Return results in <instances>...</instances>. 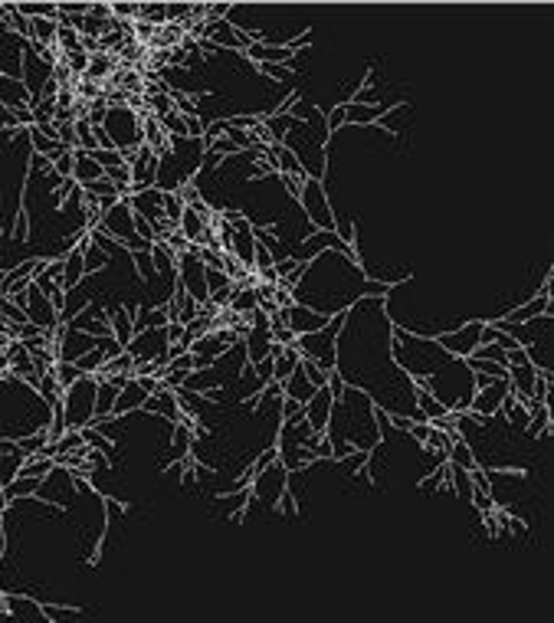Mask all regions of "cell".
Returning <instances> with one entry per match:
<instances>
[{
  "instance_id": "1",
  "label": "cell",
  "mask_w": 554,
  "mask_h": 623,
  "mask_svg": "<svg viewBox=\"0 0 554 623\" xmlns=\"http://www.w3.org/2000/svg\"><path fill=\"white\" fill-rule=\"evenodd\" d=\"M125 351L135 361H158V358H164V351H167L164 328H145V332H138V335L125 345Z\"/></svg>"
},
{
  "instance_id": "2",
  "label": "cell",
  "mask_w": 554,
  "mask_h": 623,
  "mask_svg": "<svg viewBox=\"0 0 554 623\" xmlns=\"http://www.w3.org/2000/svg\"><path fill=\"white\" fill-rule=\"evenodd\" d=\"M335 400H331V394H328L325 387H318L315 394H312V400L305 404V424H308V430L312 433H322V430H328L331 426V417H335Z\"/></svg>"
},
{
  "instance_id": "3",
  "label": "cell",
  "mask_w": 554,
  "mask_h": 623,
  "mask_svg": "<svg viewBox=\"0 0 554 623\" xmlns=\"http://www.w3.org/2000/svg\"><path fill=\"white\" fill-rule=\"evenodd\" d=\"M30 168H24V184H20V194H17V213H13L10 224V240L13 243H30L33 240V226H30V207H26V190H30Z\"/></svg>"
},
{
  "instance_id": "4",
  "label": "cell",
  "mask_w": 554,
  "mask_h": 623,
  "mask_svg": "<svg viewBox=\"0 0 554 623\" xmlns=\"http://www.w3.org/2000/svg\"><path fill=\"white\" fill-rule=\"evenodd\" d=\"M148 397H151V394L138 384V377H128L125 384H122V390H118V397H115L112 413H118L122 420H125V417H145V413H141V404Z\"/></svg>"
},
{
  "instance_id": "5",
  "label": "cell",
  "mask_w": 554,
  "mask_h": 623,
  "mask_svg": "<svg viewBox=\"0 0 554 623\" xmlns=\"http://www.w3.org/2000/svg\"><path fill=\"white\" fill-rule=\"evenodd\" d=\"M331 315H335V312H312L308 305L295 302L289 309V328L295 335H312V332H318V328H325V325L331 322Z\"/></svg>"
},
{
  "instance_id": "6",
  "label": "cell",
  "mask_w": 554,
  "mask_h": 623,
  "mask_svg": "<svg viewBox=\"0 0 554 623\" xmlns=\"http://www.w3.org/2000/svg\"><path fill=\"white\" fill-rule=\"evenodd\" d=\"M95 335H86V332H79V328H66V338L59 341V361H76L79 354H86V351L95 348Z\"/></svg>"
},
{
  "instance_id": "7",
  "label": "cell",
  "mask_w": 554,
  "mask_h": 623,
  "mask_svg": "<svg viewBox=\"0 0 554 623\" xmlns=\"http://www.w3.org/2000/svg\"><path fill=\"white\" fill-rule=\"evenodd\" d=\"M161 200H164V194L158 190V187H151V190H141V194H135V197H131V210H138L145 220L158 224V220H164Z\"/></svg>"
},
{
  "instance_id": "8",
  "label": "cell",
  "mask_w": 554,
  "mask_h": 623,
  "mask_svg": "<svg viewBox=\"0 0 554 623\" xmlns=\"http://www.w3.org/2000/svg\"><path fill=\"white\" fill-rule=\"evenodd\" d=\"M273 151H276V168H279V174H292V177H308L312 171L302 164V158H299V151L292 148V145H273Z\"/></svg>"
},
{
  "instance_id": "9",
  "label": "cell",
  "mask_w": 554,
  "mask_h": 623,
  "mask_svg": "<svg viewBox=\"0 0 554 623\" xmlns=\"http://www.w3.org/2000/svg\"><path fill=\"white\" fill-rule=\"evenodd\" d=\"M282 384H286V397L299 400V404H308V400H312V394L318 390V387L308 384V377H305V374L299 371V368H295V371H292L289 377L282 381Z\"/></svg>"
},
{
  "instance_id": "10",
  "label": "cell",
  "mask_w": 554,
  "mask_h": 623,
  "mask_svg": "<svg viewBox=\"0 0 554 623\" xmlns=\"http://www.w3.org/2000/svg\"><path fill=\"white\" fill-rule=\"evenodd\" d=\"M131 318H135V305H118L112 312V335L118 345L131 341Z\"/></svg>"
},
{
  "instance_id": "11",
  "label": "cell",
  "mask_w": 554,
  "mask_h": 623,
  "mask_svg": "<svg viewBox=\"0 0 554 623\" xmlns=\"http://www.w3.org/2000/svg\"><path fill=\"white\" fill-rule=\"evenodd\" d=\"M177 230L184 233V240H187L190 246H197V243H201V237H203V230H207V224H203L201 217H197V210H194V207H184Z\"/></svg>"
},
{
  "instance_id": "12",
  "label": "cell",
  "mask_w": 554,
  "mask_h": 623,
  "mask_svg": "<svg viewBox=\"0 0 554 623\" xmlns=\"http://www.w3.org/2000/svg\"><path fill=\"white\" fill-rule=\"evenodd\" d=\"M76 151V171H73V177H76L79 184H86V181H99V177H105V171L99 168V161L89 154V151Z\"/></svg>"
},
{
  "instance_id": "13",
  "label": "cell",
  "mask_w": 554,
  "mask_h": 623,
  "mask_svg": "<svg viewBox=\"0 0 554 623\" xmlns=\"http://www.w3.org/2000/svg\"><path fill=\"white\" fill-rule=\"evenodd\" d=\"M151 262H154V269H158V276L161 273H177V253L164 240H154L151 243Z\"/></svg>"
},
{
  "instance_id": "14",
  "label": "cell",
  "mask_w": 554,
  "mask_h": 623,
  "mask_svg": "<svg viewBox=\"0 0 554 623\" xmlns=\"http://www.w3.org/2000/svg\"><path fill=\"white\" fill-rule=\"evenodd\" d=\"M79 430H82V440H86V446L99 449V453H105V456H112L115 449H118V440L105 436V430H95V426H79Z\"/></svg>"
},
{
  "instance_id": "15",
  "label": "cell",
  "mask_w": 554,
  "mask_h": 623,
  "mask_svg": "<svg viewBox=\"0 0 554 623\" xmlns=\"http://www.w3.org/2000/svg\"><path fill=\"white\" fill-rule=\"evenodd\" d=\"M128 256H131V269L138 276V282H151L154 276H158V269H154V262H151V246L135 249V253H128Z\"/></svg>"
},
{
  "instance_id": "16",
  "label": "cell",
  "mask_w": 554,
  "mask_h": 623,
  "mask_svg": "<svg viewBox=\"0 0 554 623\" xmlns=\"http://www.w3.org/2000/svg\"><path fill=\"white\" fill-rule=\"evenodd\" d=\"M50 371H53V377H56V384L63 387V390H66V387H73V384H76L79 377H86V374L79 371V368H76V364H73V361H56V364H53V368H50Z\"/></svg>"
},
{
  "instance_id": "17",
  "label": "cell",
  "mask_w": 554,
  "mask_h": 623,
  "mask_svg": "<svg viewBox=\"0 0 554 623\" xmlns=\"http://www.w3.org/2000/svg\"><path fill=\"white\" fill-rule=\"evenodd\" d=\"M37 394H39V400L46 404V407H53L56 400L63 397V387L56 384V377H53V371H46L43 377H39V384H37Z\"/></svg>"
},
{
  "instance_id": "18",
  "label": "cell",
  "mask_w": 554,
  "mask_h": 623,
  "mask_svg": "<svg viewBox=\"0 0 554 623\" xmlns=\"http://www.w3.org/2000/svg\"><path fill=\"white\" fill-rule=\"evenodd\" d=\"M227 309H233L237 315H250V312H256V292L252 289H233V299H230Z\"/></svg>"
},
{
  "instance_id": "19",
  "label": "cell",
  "mask_w": 554,
  "mask_h": 623,
  "mask_svg": "<svg viewBox=\"0 0 554 623\" xmlns=\"http://www.w3.org/2000/svg\"><path fill=\"white\" fill-rule=\"evenodd\" d=\"M299 371L308 377V384L312 387H328V371L315 361V358H302V361H299Z\"/></svg>"
},
{
  "instance_id": "20",
  "label": "cell",
  "mask_w": 554,
  "mask_h": 623,
  "mask_svg": "<svg viewBox=\"0 0 554 623\" xmlns=\"http://www.w3.org/2000/svg\"><path fill=\"white\" fill-rule=\"evenodd\" d=\"M463 364H469V371H472V374H492V377H508V364L486 361V358H466Z\"/></svg>"
},
{
  "instance_id": "21",
  "label": "cell",
  "mask_w": 554,
  "mask_h": 623,
  "mask_svg": "<svg viewBox=\"0 0 554 623\" xmlns=\"http://www.w3.org/2000/svg\"><path fill=\"white\" fill-rule=\"evenodd\" d=\"M450 462H456L459 469H472L476 466V456H472V449H469L466 440H456L453 449H450Z\"/></svg>"
},
{
  "instance_id": "22",
  "label": "cell",
  "mask_w": 554,
  "mask_h": 623,
  "mask_svg": "<svg viewBox=\"0 0 554 623\" xmlns=\"http://www.w3.org/2000/svg\"><path fill=\"white\" fill-rule=\"evenodd\" d=\"M73 364H76V368H79V371H82V374H95V371H99V368H102V364H105V354H102V348H99V345H95V348H92V351H86V354H79V358H76V361H73Z\"/></svg>"
},
{
  "instance_id": "23",
  "label": "cell",
  "mask_w": 554,
  "mask_h": 623,
  "mask_svg": "<svg viewBox=\"0 0 554 623\" xmlns=\"http://www.w3.org/2000/svg\"><path fill=\"white\" fill-rule=\"evenodd\" d=\"M164 200H161V207H164V217L171 220V224H181V213H184V204H181V197H177L174 190H161Z\"/></svg>"
},
{
  "instance_id": "24",
  "label": "cell",
  "mask_w": 554,
  "mask_h": 623,
  "mask_svg": "<svg viewBox=\"0 0 554 623\" xmlns=\"http://www.w3.org/2000/svg\"><path fill=\"white\" fill-rule=\"evenodd\" d=\"M164 125V132L174 138V141H181V138H187V122H184V115H177V112H167L161 118Z\"/></svg>"
},
{
  "instance_id": "25",
  "label": "cell",
  "mask_w": 554,
  "mask_h": 623,
  "mask_svg": "<svg viewBox=\"0 0 554 623\" xmlns=\"http://www.w3.org/2000/svg\"><path fill=\"white\" fill-rule=\"evenodd\" d=\"M256 73H269L276 82H289L292 75H302L299 69H292V66H276V62H256Z\"/></svg>"
},
{
  "instance_id": "26",
  "label": "cell",
  "mask_w": 554,
  "mask_h": 623,
  "mask_svg": "<svg viewBox=\"0 0 554 623\" xmlns=\"http://www.w3.org/2000/svg\"><path fill=\"white\" fill-rule=\"evenodd\" d=\"M112 69V60L105 56V53H95V56H89V69H86V79H105Z\"/></svg>"
},
{
  "instance_id": "27",
  "label": "cell",
  "mask_w": 554,
  "mask_h": 623,
  "mask_svg": "<svg viewBox=\"0 0 554 623\" xmlns=\"http://www.w3.org/2000/svg\"><path fill=\"white\" fill-rule=\"evenodd\" d=\"M203 282H207V296H210V292H216V289L233 286V279H230L223 269H207V266H203Z\"/></svg>"
},
{
  "instance_id": "28",
  "label": "cell",
  "mask_w": 554,
  "mask_h": 623,
  "mask_svg": "<svg viewBox=\"0 0 554 623\" xmlns=\"http://www.w3.org/2000/svg\"><path fill=\"white\" fill-rule=\"evenodd\" d=\"M53 171H56L59 177H73V171H76V151L66 148L63 154H59V158L53 161Z\"/></svg>"
},
{
  "instance_id": "29",
  "label": "cell",
  "mask_w": 554,
  "mask_h": 623,
  "mask_svg": "<svg viewBox=\"0 0 554 623\" xmlns=\"http://www.w3.org/2000/svg\"><path fill=\"white\" fill-rule=\"evenodd\" d=\"M131 226H135V237H141L145 240V243H154V224L151 220H145V217H141L138 210H131Z\"/></svg>"
},
{
  "instance_id": "30",
  "label": "cell",
  "mask_w": 554,
  "mask_h": 623,
  "mask_svg": "<svg viewBox=\"0 0 554 623\" xmlns=\"http://www.w3.org/2000/svg\"><path fill=\"white\" fill-rule=\"evenodd\" d=\"M443 476H446V462H436V466H433V473H430L427 479H420L416 486H420V492H436L440 482H443Z\"/></svg>"
},
{
  "instance_id": "31",
  "label": "cell",
  "mask_w": 554,
  "mask_h": 623,
  "mask_svg": "<svg viewBox=\"0 0 554 623\" xmlns=\"http://www.w3.org/2000/svg\"><path fill=\"white\" fill-rule=\"evenodd\" d=\"M505 417H508V426H512V430H525V426H528L531 410L525 407V404H518V400H515V407L505 413Z\"/></svg>"
},
{
  "instance_id": "32",
  "label": "cell",
  "mask_w": 554,
  "mask_h": 623,
  "mask_svg": "<svg viewBox=\"0 0 554 623\" xmlns=\"http://www.w3.org/2000/svg\"><path fill=\"white\" fill-rule=\"evenodd\" d=\"M469 358H486V361H499V364H505V351L492 341V345H479V348H472V354Z\"/></svg>"
},
{
  "instance_id": "33",
  "label": "cell",
  "mask_w": 554,
  "mask_h": 623,
  "mask_svg": "<svg viewBox=\"0 0 554 623\" xmlns=\"http://www.w3.org/2000/svg\"><path fill=\"white\" fill-rule=\"evenodd\" d=\"M63 62L69 66V73L73 75H86V69H89V53L86 50H76V53H69V56H63Z\"/></svg>"
},
{
  "instance_id": "34",
  "label": "cell",
  "mask_w": 554,
  "mask_h": 623,
  "mask_svg": "<svg viewBox=\"0 0 554 623\" xmlns=\"http://www.w3.org/2000/svg\"><path fill=\"white\" fill-rule=\"evenodd\" d=\"M105 545H109V528H102L99 538H95V545H92V551L86 554V564H89V568H95V564L102 561V554H105Z\"/></svg>"
},
{
  "instance_id": "35",
  "label": "cell",
  "mask_w": 554,
  "mask_h": 623,
  "mask_svg": "<svg viewBox=\"0 0 554 623\" xmlns=\"http://www.w3.org/2000/svg\"><path fill=\"white\" fill-rule=\"evenodd\" d=\"M184 122H187V138H190V141H201V138H203V125H207V118H203V115H187Z\"/></svg>"
},
{
  "instance_id": "36",
  "label": "cell",
  "mask_w": 554,
  "mask_h": 623,
  "mask_svg": "<svg viewBox=\"0 0 554 623\" xmlns=\"http://www.w3.org/2000/svg\"><path fill=\"white\" fill-rule=\"evenodd\" d=\"M273 302H276L279 309H292L295 305V292H289V289H282V286H276V296H273Z\"/></svg>"
},
{
  "instance_id": "37",
  "label": "cell",
  "mask_w": 554,
  "mask_h": 623,
  "mask_svg": "<svg viewBox=\"0 0 554 623\" xmlns=\"http://www.w3.org/2000/svg\"><path fill=\"white\" fill-rule=\"evenodd\" d=\"M230 299H233V286H227V289H216V292H210V302H214L216 309H227V305H230Z\"/></svg>"
},
{
  "instance_id": "38",
  "label": "cell",
  "mask_w": 554,
  "mask_h": 623,
  "mask_svg": "<svg viewBox=\"0 0 554 623\" xmlns=\"http://www.w3.org/2000/svg\"><path fill=\"white\" fill-rule=\"evenodd\" d=\"M295 262H299V260H292V256H289V260H276V273H279V279H282V276H289L292 269H295Z\"/></svg>"
},
{
  "instance_id": "39",
  "label": "cell",
  "mask_w": 554,
  "mask_h": 623,
  "mask_svg": "<svg viewBox=\"0 0 554 623\" xmlns=\"http://www.w3.org/2000/svg\"><path fill=\"white\" fill-rule=\"evenodd\" d=\"M387 420H391L397 430H403V433H407V430H410V424H414L410 417H400V413H394V417H387Z\"/></svg>"
},
{
  "instance_id": "40",
  "label": "cell",
  "mask_w": 554,
  "mask_h": 623,
  "mask_svg": "<svg viewBox=\"0 0 554 623\" xmlns=\"http://www.w3.org/2000/svg\"><path fill=\"white\" fill-rule=\"evenodd\" d=\"M0 561H3V558H0Z\"/></svg>"
}]
</instances>
